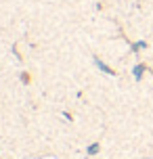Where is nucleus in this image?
Wrapping results in <instances>:
<instances>
[{"mask_svg":"<svg viewBox=\"0 0 153 159\" xmlns=\"http://www.w3.org/2000/svg\"><path fill=\"white\" fill-rule=\"evenodd\" d=\"M143 71H145V65H137V67H134V78L141 80L143 78Z\"/></svg>","mask_w":153,"mask_h":159,"instance_id":"2","label":"nucleus"},{"mask_svg":"<svg viewBox=\"0 0 153 159\" xmlns=\"http://www.w3.org/2000/svg\"><path fill=\"white\" fill-rule=\"evenodd\" d=\"M97 151H99V144H90L88 147V155H95Z\"/></svg>","mask_w":153,"mask_h":159,"instance_id":"3","label":"nucleus"},{"mask_svg":"<svg viewBox=\"0 0 153 159\" xmlns=\"http://www.w3.org/2000/svg\"><path fill=\"white\" fill-rule=\"evenodd\" d=\"M95 63H97V67L101 69V71H105L107 75H113V69H109V67H107V65H105L101 59H95Z\"/></svg>","mask_w":153,"mask_h":159,"instance_id":"1","label":"nucleus"}]
</instances>
